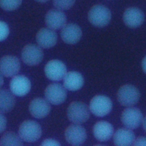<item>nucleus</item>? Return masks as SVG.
Here are the masks:
<instances>
[{
	"mask_svg": "<svg viewBox=\"0 0 146 146\" xmlns=\"http://www.w3.org/2000/svg\"><path fill=\"white\" fill-rule=\"evenodd\" d=\"M18 135L23 141L34 143L38 140L42 135L41 127L35 121L25 120L19 127Z\"/></svg>",
	"mask_w": 146,
	"mask_h": 146,
	"instance_id": "1",
	"label": "nucleus"
},
{
	"mask_svg": "<svg viewBox=\"0 0 146 146\" xmlns=\"http://www.w3.org/2000/svg\"><path fill=\"white\" fill-rule=\"evenodd\" d=\"M90 109L81 102H73L68 106L66 115L69 120L73 123L81 124L88 120L90 116Z\"/></svg>",
	"mask_w": 146,
	"mask_h": 146,
	"instance_id": "2",
	"label": "nucleus"
},
{
	"mask_svg": "<svg viewBox=\"0 0 146 146\" xmlns=\"http://www.w3.org/2000/svg\"><path fill=\"white\" fill-rule=\"evenodd\" d=\"M89 22L98 27L106 26L111 19V13L109 9L102 5H96L91 7L88 12Z\"/></svg>",
	"mask_w": 146,
	"mask_h": 146,
	"instance_id": "3",
	"label": "nucleus"
},
{
	"mask_svg": "<svg viewBox=\"0 0 146 146\" xmlns=\"http://www.w3.org/2000/svg\"><path fill=\"white\" fill-rule=\"evenodd\" d=\"M140 94L139 90L133 85L127 84L122 86L117 93L118 102L123 106L131 107L139 100Z\"/></svg>",
	"mask_w": 146,
	"mask_h": 146,
	"instance_id": "4",
	"label": "nucleus"
},
{
	"mask_svg": "<svg viewBox=\"0 0 146 146\" xmlns=\"http://www.w3.org/2000/svg\"><path fill=\"white\" fill-rule=\"evenodd\" d=\"M113 104L111 99L103 95H97L90 100L89 109L95 116L103 117L107 115L112 110Z\"/></svg>",
	"mask_w": 146,
	"mask_h": 146,
	"instance_id": "5",
	"label": "nucleus"
},
{
	"mask_svg": "<svg viewBox=\"0 0 146 146\" xmlns=\"http://www.w3.org/2000/svg\"><path fill=\"white\" fill-rule=\"evenodd\" d=\"M44 58L41 47L34 44H27L21 52L22 61L28 66H35L40 63Z\"/></svg>",
	"mask_w": 146,
	"mask_h": 146,
	"instance_id": "6",
	"label": "nucleus"
},
{
	"mask_svg": "<svg viewBox=\"0 0 146 146\" xmlns=\"http://www.w3.org/2000/svg\"><path fill=\"white\" fill-rule=\"evenodd\" d=\"M143 116L141 111L136 107H128L122 112L121 120L124 125L131 129H136L143 121Z\"/></svg>",
	"mask_w": 146,
	"mask_h": 146,
	"instance_id": "7",
	"label": "nucleus"
},
{
	"mask_svg": "<svg viewBox=\"0 0 146 146\" xmlns=\"http://www.w3.org/2000/svg\"><path fill=\"white\" fill-rule=\"evenodd\" d=\"M46 99L51 104L59 105L65 102L67 92L64 86L58 83H53L47 86L45 90Z\"/></svg>",
	"mask_w": 146,
	"mask_h": 146,
	"instance_id": "8",
	"label": "nucleus"
},
{
	"mask_svg": "<svg viewBox=\"0 0 146 146\" xmlns=\"http://www.w3.org/2000/svg\"><path fill=\"white\" fill-rule=\"evenodd\" d=\"M65 137L66 141L72 145H80L86 140L87 135L85 129L79 124H73L65 129Z\"/></svg>",
	"mask_w": 146,
	"mask_h": 146,
	"instance_id": "9",
	"label": "nucleus"
},
{
	"mask_svg": "<svg viewBox=\"0 0 146 146\" xmlns=\"http://www.w3.org/2000/svg\"><path fill=\"white\" fill-rule=\"evenodd\" d=\"M44 71L49 79L53 81H60L64 79L67 72V69L62 61L53 59L46 64Z\"/></svg>",
	"mask_w": 146,
	"mask_h": 146,
	"instance_id": "10",
	"label": "nucleus"
},
{
	"mask_svg": "<svg viewBox=\"0 0 146 146\" xmlns=\"http://www.w3.org/2000/svg\"><path fill=\"white\" fill-rule=\"evenodd\" d=\"M20 68L19 60L14 55H5L0 59V73L6 77L16 75Z\"/></svg>",
	"mask_w": 146,
	"mask_h": 146,
	"instance_id": "11",
	"label": "nucleus"
},
{
	"mask_svg": "<svg viewBox=\"0 0 146 146\" xmlns=\"http://www.w3.org/2000/svg\"><path fill=\"white\" fill-rule=\"evenodd\" d=\"M9 86L11 92L18 96L26 95L31 88L30 80L23 75L14 76L10 82Z\"/></svg>",
	"mask_w": 146,
	"mask_h": 146,
	"instance_id": "12",
	"label": "nucleus"
},
{
	"mask_svg": "<svg viewBox=\"0 0 146 146\" xmlns=\"http://www.w3.org/2000/svg\"><path fill=\"white\" fill-rule=\"evenodd\" d=\"M123 19L127 26L130 28H136L143 23L144 14L140 9L136 7H130L124 11Z\"/></svg>",
	"mask_w": 146,
	"mask_h": 146,
	"instance_id": "13",
	"label": "nucleus"
},
{
	"mask_svg": "<svg viewBox=\"0 0 146 146\" xmlns=\"http://www.w3.org/2000/svg\"><path fill=\"white\" fill-rule=\"evenodd\" d=\"M29 109L33 117L41 119L48 115L51 107L49 102L46 99L42 98H35L30 102Z\"/></svg>",
	"mask_w": 146,
	"mask_h": 146,
	"instance_id": "14",
	"label": "nucleus"
},
{
	"mask_svg": "<svg viewBox=\"0 0 146 146\" xmlns=\"http://www.w3.org/2000/svg\"><path fill=\"white\" fill-rule=\"evenodd\" d=\"M45 21L48 28L58 30L66 25V17L60 9H51L46 14Z\"/></svg>",
	"mask_w": 146,
	"mask_h": 146,
	"instance_id": "15",
	"label": "nucleus"
},
{
	"mask_svg": "<svg viewBox=\"0 0 146 146\" xmlns=\"http://www.w3.org/2000/svg\"><path fill=\"white\" fill-rule=\"evenodd\" d=\"M36 41L40 47L44 48H49L57 43V35L53 29L42 28L36 34Z\"/></svg>",
	"mask_w": 146,
	"mask_h": 146,
	"instance_id": "16",
	"label": "nucleus"
},
{
	"mask_svg": "<svg viewBox=\"0 0 146 146\" xmlns=\"http://www.w3.org/2000/svg\"><path fill=\"white\" fill-rule=\"evenodd\" d=\"M62 40L68 44L77 43L82 36V31L79 26L74 23L66 24L61 31Z\"/></svg>",
	"mask_w": 146,
	"mask_h": 146,
	"instance_id": "17",
	"label": "nucleus"
},
{
	"mask_svg": "<svg viewBox=\"0 0 146 146\" xmlns=\"http://www.w3.org/2000/svg\"><path fill=\"white\" fill-rule=\"evenodd\" d=\"M113 125L106 121H98L94 125L93 133L94 137L100 141H106L113 135Z\"/></svg>",
	"mask_w": 146,
	"mask_h": 146,
	"instance_id": "18",
	"label": "nucleus"
},
{
	"mask_svg": "<svg viewBox=\"0 0 146 146\" xmlns=\"http://www.w3.org/2000/svg\"><path fill=\"white\" fill-rule=\"evenodd\" d=\"M135 140L133 131L128 128L118 129L113 135V143L118 146H129L132 145Z\"/></svg>",
	"mask_w": 146,
	"mask_h": 146,
	"instance_id": "19",
	"label": "nucleus"
},
{
	"mask_svg": "<svg viewBox=\"0 0 146 146\" xmlns=\"http://www.w3.org/2000/svg\"><path fill=\"white\" fill-rule=\"evenodd\" d=\"M64 86L70 91L80 90L84 85V79L81 73L77 71L66 72L64 78Z\"/></svg>",
	"mask_w": 146,
	"mask_h": 146,
	"instance_id": "20",
	"label": "nucleus"
},
{
	"mask_svg": "<svg viewBox=\"0 0 146 146\" xmlns=\"http://www.w3.org/2000/svg\"><path fill=\"white\" fill-rule=\"evenodd\" d=\"M15 103L14 94L6 89H0V112L7 113L13 110Z\"/></svg>",
	"mask_w": 146,
	"mask_h": 146,
	"instance_id": "21",
	"label": "nucleus"
},
{
	"mask_svg": "<svg viewBox=\"0 0 146 146\" xmlns=\"http://www.w3.org/2000/svg\"><path fill=\"white\" fill-rule=\"evenodd\" d=\"M23 140L14 132L8 131L5 132L0 139V145L3 146L9 145H22Z\"/></svg>",
	"mask_w": 146,
	"mask_h": 146,
	"instance_id": "22",
	"label": "nucleus"
},
{
	"mask_svg": "<svg viewBox=\"0 0 146 146\" xmlns=\"http://www.w3.org/2000/svg\"><path fill=\"white\" fill-rule=\"evenodd\" d=\"M22 0H0V7L6 11L17 9L21 4Z\"/></svg>",
	"mask_w": 146,
	"mask_h": 146,
	"instance_id": "23",
	"label": "nucleus"
},
{
	"mask_svg": "<svg viewBox=\"0 0 146 146\" xmlns=\"http://www.w3.org/2000/svg\"><path fill=\"white\" fill-rule=\"evenodd\" d=\"M75 0H53L54 6L60 10H68L71 8Z\"/></svg>",
	"mask_w": 146,
	"mask_h": 146,
	"instance_id": "24",
	"label": "nucleus"
},
{
	"mask_svg": "<svg viewBox=\"0 0 146 146\" xmlns=\"http://www.w3.org/2000/svg\"><path fill=\"white\" fill-rule=\"evenodd\" d=\"M9 32V27L7 24L3 21H0V42L7 38Z\"/></svg>",
	"mask_w": 146,
	"mask_h": 146,
	"instance_id": "25",
	"label": "nucleus"
},
{
	"mask_svg": "<svg viewBox=\"0 0 146 146\" xmlns=\"http://www.w3.org/2000/svg\"><path fill=\"white\" fill-rule=\"evenodd\" d=\"M41 145H60L61 144L53 139H46L42 141Z\"/></svg>",
	"mask_w": 146,
	"mask_h": 146,
	"instance_id": "26",
	"label": "nucleus"
},
{
	"mask_svg": "<svg viewBox=\"0 0 146 146\" xmlns=\"http://www.w3.org/2000/svg\"><path fill=\"white\" fill-rule=\"evenodd\" d=\"M7 120L6 117L0 112V133L4 131L6 127Z\"/></svg>",
	"mask_w": 146,
	"mask_h": 146,
	"instance_id": "27",
	"label": "nucleus"
},
{
	"mask_svg": "<svg viewBox=\"0 0 146 146\" xmlns=\"http://www.w3.org/2000/svg\"><path fill=\"white\" fill-rule=\"evenodd\" d=\"M133 145H146V137L140 136L136 139L133 144Z\"/></svg>",
	"mask_w": 146,
	"mask_h": 146,
	"instance_id": "28",
	"label": "nucleus"
},
{
	"mask_svg": "<svg viewBox=\"0 0 146 146\" xmlns=\"http://www.w3.org/2000/svg\"><path fill=\"white\" fill-rule=\"evenodd\" d=\"M141 67H142L143 70L146 74V56H145L142 60Z\"/></svg>",
	"mask_w": 146,
	"mask_h": 146,
	"instance_id": "29",
	"label": "nucleus"
},
{
	"mask_svg": "<svg viewBox=\"0 0 146 146\" xmlns=\"http://www.w3.org/2000/svg\"><path fill=\"white\" fill-rule=\"evenodd\" d=\"M142 123H143V128H144V129L145 130V131L146 132V116L143 119Z\"/></svg>",
	"mask_w": 146,
	"mask_h": 146,
	"instance_id": "30",
	"label": "nucleus"
},
{
	"mask_svg": "<svg viewBox=\"0 0 146 146\" xmlns=\"http://www.w3.org/2000/svg\"><path fill=\"white\" fill-rule=\"evenodd\" d=\"M3 84V78L2 76V75L0 73V88L2 86Z\"/></svg>",
	"mask_w": 146,
	"mask_h": 146,
	"instance_id": "31",
	"label": "nucleus"
},
{
	"mask_svg": "<svg viewBox=\"0 0 146 146\" xmlns=\"http://www.w3.org/2000/svg\"><path fill=\"white\" fill-rule=\"evenodd\" d=\"M35 1H37V2H41V3H44V2H46V1H48V0H35Z\"/></svg>",
	"mask_w": 146,
	"mask_h": 146,
	"instance_id": "32",
	"label": "nucleus"
}]
</instances>
